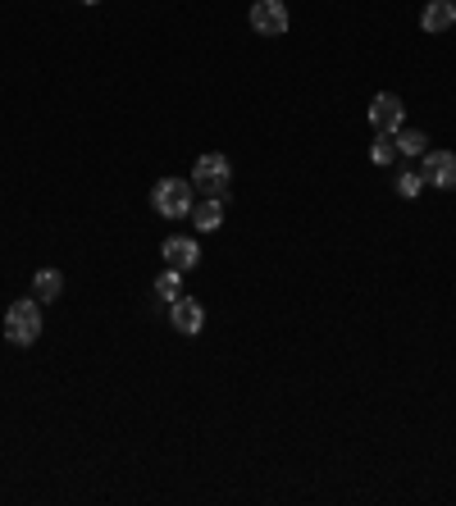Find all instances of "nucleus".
Wrapping results in <instances>:
<instances>
[{"label":"nucleus","mask_w":456,"mask_h":506,"mask_svg":"<svg viewBox=\"0 0 456 506\" xmlns=\"http://www.w3.org/2000/svg\"><path fill=\"white\" fill-rule=\"evenodd\" d=\"M393 137H397V151H402V156H424V151H429V137H424L420 128H397Z\"/></svg>","instance_id":"nucleus-13"},{"label":"nucleus","mask_w":456,"mask_h":506,"mask_svg":"<svg viewBox=\"0 0 456 506\" xmlns=\"http://www.w3.org/2000/svg\"><path fill=\"white\" fill-rule=\"evenodd\" d=\"M59 293H64V274H59V269H41V274L32 278V297H37V302H55Z\"/></svg>","instance_id":"nucleus-11"},{"label":"nucleus","mask_w":456,"mask_h":506,"mask_svg":"<svg viewBox=\"0 0 456 506\" xmlns=\"http://www.w3.org/2000/svg\"><path fill=\"white\" fill-rule=\"evenodd\" d=\"M160 256H165V265L169 269H178V274H187V269H196L201 265V247L192 242V238H165V247H160Z\"/></svg>","instance_id":"nucleus-7"},{"label":"nucleus","mask_w":456,"mask_h":506,"mask_svg":"<svg viewBox=\"0 0 456 506\" xmlns=\"http://www.w3.org/2000/svg\"><path fill=\"white\" fill-rule=\"evenodd\" d=\"M420 187H424V178H420L415 169H406V174L397 178V196H406V201H411V196H420Z\"/></svg>","instance_id":"nucleus-15"},{"label":"nucleus","mask_w":456,"mask_h":506,"mask_svg":"<svg viewBox=\"0 0 456 506\" xmlns=\"http://www.w3.org/2000/svg\"><path fill=\"white\" fill-rule=\"evenodd\" d=\"M169 324H174L178 333L196 338L201 324H205V306H201L196 297H178V302H169Z\"/></svg>","instance_id":"nucleus-8"},{"label":"nucleus","mask_w":456,"mask_h":506,"mask_svg":"<svg viewBox=\"0 0 456 506\" xmlns=\"http://www.w3.org/2000/svg\"><path fill=\"white\" fill-rule=\"evenodd\" d=\"M420 28L424 32H451L456 28V0H429L424 5V14H420Z\"/></svg>","instance_id":"nucleus-9"},{"label":"nucleus","mask_w":456,"mask_h":506,"mask_svg":"<svg viewBox=\"0 0 456 506\" xmlns=\"http://www.w3.org/2000/svg\"><path fill=\"white\" fill-rule=\"evenodd\" d=\"M192 224H196V233H214L219 224H223V201H201V205H192Z\"/></svg>","instance_id":"nucleus-10"},{"label":"nucleus","mask_w":456,"mask_h":506,"mask_svg":"<svg viewBox=\"0 0 456 506\" xmlns=\"http://www.w3.org/2000/svg\"><path fill=\"white\" fill-rule=\"evenodd\" d=\"M41 329H46V320H41V302H37V297L10 302V311H5V338H10L14 347H32V342L41 338Z\"/></svg>","instance_id":"nucleus-1"},{"label":"nucleus","mask_w":456,"mask_h":506,"mask_svg":"<svg viewBox=\"0 0 456 506\" xmlns=\"http://www.w3.org/2000/svg\"><path fill=\"white\" fill-rule=\"evenodd\" d=\"M402 123H406V105H402V96L378 92V96L369 101V128H374V132H397Z\"/></svg>","instance_id":"nucleus-5"},{"label":"nucleus","mask_w":456,"mask_h":506,"mask_svg":"<svg viewBox=\"0 0 456 506\" xmlns=\"http://www.w3.org/2000/svg\"><path fill=\"white\" fill-rule=\"evenodd\" d=\"M247 19H251V32H260V37H283L287 23H292L283 0H251V14Z\"/></svg>","instance_id":"nucleus-4"},{"label":"nucleus","mask_w":456,"mask_h":506,"mask_svg":"<svg viewBox=\"0 0 456 506\" xmlns=\"http://www.w3.org/2000/svg\"><path fill=\"white\" fill-rule=\"evenodd\" d=\"M83 5H101V0H83Z\"/></svg>","instance_id":"nucleus-16"},{"label":"nucleus","mask_w":456,"mask_h":506,"mask_svg":"<svg viewBox=\"0 0 456 506\" xmlns=\"http://www.w3.org/2000/svg\"><path fill=\"white\" fill-rule=\"evenodd\" d=\"M192 183L187 178H160L156 192H150V205H156L160 220H183V214H192Z\"/></svg>","instance_id":"nucleus-3"},{"label":"nucleus","mask_w":456,"mask_h":506,"mask_svg":"<svg viewBox=\"0 0 456 506\" xmlns=\"http://www.w3.org/2000/svg\"><path fill=\"white\" fill-rule=\"evenodd\" d=\"M228 183H233V165H228V156L205 151L196 160V169H192V187L205 192V196H214V201H228Z\"/></svg>","instance_id":"nucleus-2"},{"label":"nucleus","mask_w":456,"mask_h":506,"mask_svg":"<svg viewBox=\"0 0 456 506\" xmlns=\"http://www.w3.org/2000/svg\"><path fill=\"white\" fill-rule=\"evenodd\" d=\"M420 178L433 183V187H442V192H456V156L451 151H424Z\"/></svg>","instance_id":"nucleus-6"},{"label":"nucleus","mask_w":456,"mask_h":506,"mask_svg":"<svg viewBox=\"0 0 456 506\" xmlns=\"http://www.w3.org/2000/svg\"><path fill=\"white\" fill-rule=\"evenodd\" d=\"M402 151H397V137L393 132H374V147H369V160L374 165H393Z\"/></svg>","instance_id":"nucleus-12"},{"label":"nucleus","mask_w":456,"mask_h":506,"mask_svg":"<svg viewBox=\"0 0 456 506\" xmlns=\"http://www.w3.org/2000/svg\"><path fill=\"white\" fill-rule=\"evenodd\" d=\"M183 297V274L178 269H165L156 278V302H178Z\"/></svg>","instance_id":"nucleus-14"}]
</instances>
